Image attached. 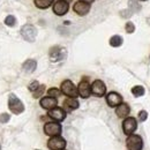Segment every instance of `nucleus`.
<instances>
[{
	"instance_id": "nucleus-2",
	"label": "nucleus",
	"mask_w": 150,
	"mask_h": 150,
	"mask_svg": "<svg viewBox=\"0 0 150 150\" xmlns=\"http://www.w3.org/2000/svg\"><path fill=\"white\" fill-rule=\"evenodd\" d=\"M61 93L66 95V96H68L69 98H76L79 96L77 88L75 87V84L71 80H65L61 83Z\"/></svg>"
},
{
	"instance_id": "nucleus-25",
	"label": "nucleus",
	"mask_w": 150,
	"mask_h": 150,
	"mask_svg": "<svg viewBox=\"0 0 150 150\" xmlns=\"http://www.w3.org/2000/svg\"><path fill=\"white\" fill-rule=\"evenodd\" d=\"M147 118H148V112L147 111H144V110H142V111H140L139 112V120L140 121H146L147 120Z\"/></svg>"
},
{
	"instance_id": "nucleus-1",
	"label": "nucleus",
	"mask_w": 150,
	"mask_h": 150,
	"mask_svg": "<svg viewBox=\"0 0 150 150\" xmlns=\"http://www.w3.org/2000/svg\"><path fill=\"white\" fill-rule=\"evenodd\" d=\"M8 108L14 114H20L24 111V105L23 103L18 98V96L14 94L9 95L8 98Z\"/></svg>"
},
{
	"instance_id": "nucleus-26",
	"label": "nucleus",
	"mask_w": 150,
	"mask_h": 150,
	"mask_svg": "<svg viewBox=\"0 0 150 150\" xmlns=\"http://www.w3.org/2000/svg\"><path fill=\"white\" fill-rule=\"evenodd\" d=\"M126 31H127L128 34H133V33L135 31V25H134V23H132V22H127V23H126Z\"/></svg>"
},
{
	"instance_id": "nucleus-8",
	"label": "nucleus",
	"mask_w": 150,
	"mask_h": 150,
	"mask_svg": "<svg viewBox=\"0 0 150 150\" xmlns=\"http://www.w3.org/2000/svg\"><path fill=\"white\" fill-rule=\"evenodd\" d=\"M44 133L49 136H58L61 134V126L58 122H47L44 126Z\"/></svg>"
},
{
	"instance_id": "nucleus-32",
	"label": "nucleus",
	"mask_w": 150,
	"mask_h": 150,
	"mask_svg": "<svg viewBox=\"0 0 150 150\" xmlns=\"http://www.w3.org/2000/svg\"><path fill=\"white\" fill-rule=\"evenodd\" d=\"M0 150H1V147H0Z\"/></svg>"
},
{
	"instance_id": "nucleus-4",
	"label": "nucleus",
	"mask_w": 150,
	"mask_h": 150,
	"mask_svg": "<svg viewBox=\"0 0 150 150\" xmlns=\"http://www.w3.org/2000/svg\"><path fill=\"white\" fill-rule=\"evenodd\" d=\"M126 144H127L128 150H142L143 148L142 137L140 135H135V134L128 135V137L126 140Z\"/></svg>"
},
{
	"instance_id": "nucleus-30",
	"label": "nucleus",
	"mask_w": 150,
	"mask_h": 150,
	"mask_svg": "<svg viewBox=\"0 0 150 150\" xmlns=\"http://www.w3.org/2000/svg\"><path fill=\"white\" fill-rule=\"evenodd\" d=\"M62 1H65V2H67V4H68V2H71L72 0H62Z\"/></svg>"
},
{
	"instance_id": "nucleus-27",
	"label": "nucleus",
	"mask_w": 150,
	"mask_h": 150,
	"mask_svg": "<svg viewBox=\"0 0 150 150\" xmlns=\"http://www.w3.org/2000/svg\"><path fill=\"white\" fill-rule=\"evenodd\" d=\"M9 119H11L9 114H7V113H2V114H0V122H1V124L8 122V121H9Z\"/></svg>"
},
{
	"instance_id": "nucleus-11",
	"label": "nucleus",
	"mask_w": 150,
	"mask_h": 150,
	"mask_svg": "<svg viewBox=\"0 0 150 150\" xmlns=\"http://www.w3.org/2000/svg\"><path fill=\"white\" fill-rule=\"evenodd\" d=\"M69 9V5L62 0H58L53 5V13L58 16H62L65 15Z\"/></svg>"
},
{
	"instance_id": "nucleus-6",
	"label": "nucleus",
	"mask_w": 150,
	"mask_h": 150,
	"mask_svg": "<svg viewBox=\"0 0 150 150\" xmlns=\"http://www.w3.org/2000/svg\"><path fill=\"white\" fill-rule=\"evenodd\" d=\"M137 128V121L135 118L133 117H128L124 120L122 122V129H124V133L126 135H132L134 132L136 131Z\"/></svg>"
},
{
	"instance_id": "nucleus-13",
	"label": "nucleus",
	"mask_w": 150,
	"mask_h": 150,
	"mask_svg": "<svg viewBox=\"0 0 150 150\" xmlns=\"http://www.w3.org/2000/svg\"><path fill=\"white\" fill-rule=\"evenodd\" d=\"M73 9H74V12L77 15L84 16V15H87L89 13L90 5L89 4H86V2H82V1H77L74 6H73Z\"/></svg>"
},
{
	"instance_id": "nucleus-22",
	"label": "nucleus",
	"mask_w": 150,
	"mask_h": 150,
	"mask_svg": "<svg viewBox=\"0 0 150 150\" xmlns=\"http://www.w3.org/2000/svg\"><path fill=\"white\" fill-rule=\"evenodd\" d=\"M5 24H7L8 27H14L16 24V19L13 16V15H8L6 19H5Z\"/></svg>"
},
{
	"instance_id": "nucleus-10",
	"label": "nucleus",
	"mask_w": 150,
	"mask_h": 150,
	"mask_svg": "<svg viewBox=\"0 0 150 150\" xmlns=\"http://www.w3.org/2000/svg\"><path fill=\"white\" fill-rule=\"evenodd\" d=\"M90 87H91V94H94L97 97H102L106 93V87L104 82L100 80H95Z\"/></svg>"
},
{
	"instance_id": "nucleus-21",
	"label": "nucleus",
	"mask_w": 150,
	"mask_h": 150,
	"mask_svg": "<svg viewBox=\"0 0 150 150\" xmlns=\"http://www.w3.org/2000/svg\"><path fill=\"white\" fill-rule=\"evenodd\" d=\"M144 93H146V90H144V88L142 86H135L132 89V94L134 95L135 97H141V96L144 95Z\"/></svg>"
},
{
	"instance_id": "nucleus-19",
	"label": "nucleus",
	"mask_w": 150,
	"mask_h": 150,
	"mask_svg": "<svg viewBox=\"0 0 150 150\" xmlns=\"http://www.w3.org/2000/svg\"><path fill=\"white\" fill-rule=\"evenodd\" d=\"M53 2H54V0H35L36 7L40 8V9H46V8H49Z\"/></svg>"
},
{
	"instance_id": "nucleus-9",
	"label": "nucleus",
	"mask_w": 150,
	"mask_h": 150,
	"mask_svg": "<svg viewBox=\"0 0 150 150\" xmlns=\"http://www.w3.org/2000/svg\"><path fill=\"white\" fill-rule=\"evenodd\" d=\"M77 93L82 98H88L91 95V87L89 84V81L87 79H83L77 87Z\"/></svg>"
},
{
	"instance_id": "nucleus-29",
	"label": "nucleus",
	"mask_w": 150,
	"mask_h": 150,
	"mask_svg": "<svg viewBox=\"0 0 150 150\" xmlns=\"http://www.w3.org/2000/svg\"><path fill=\"white\" fill-rule=\"evenodd\" d=\"M80 1H82V2H86V4H91V2H94L95 0H80Z\"/></svg>"
},
{
	"instance_id": "nucleus-7",
	"label": "nucleus",
	"mask_w": 150,
	"mask_h": 150,
	"mask_svg": "<svg viewBox=\"0 0 150 150\" xmlns=\"http://www.w3.org/2000/svg\"><path fill=\"white\" fill-rule=\"evenodd\" d=\"M65 58H66V50H65L64 47L53 46V47L50 50V59H51V61L57 62V61L64 60Z\"/></svg>"
},
{
	"instance_id": "nucleus-5",
	"label": "nucleus",
	"mask_w": 150,
	"mask_h": 150,
	"mask_svg": "<svg viewBox=\"0 0 150 150\" xmlns=\"http://www.w3.org/2000/svg\"><path fill=\"white\" fill-rule=\"evenodd\" d=\"M47 147L51 150H64L66 147V140L62 139L60 135L52 136L47 142Z\"/></svg>"
},
{
	"instance_id": "nucleus-14",
	"label": "nucleus",
	"mask_w": 150,
	"mask_h": 150,
	"mask_svg": "<svg viewBox=\"0 0 150 150\" xmlns=\"http://www.w3.org/2000/svg\"><path fill=\"white\" fill-rule=\"evenodd\" d=\"M39 104L45 110H52V109L57 108L58 100H57V98H53V97H50L49 96V97H43L40 99V103Z\"/></svg>"
},
{
	"instance_id": "nucleus-23",
	"label": "nucleus",
	"mask_w": 150,
	"mask_h": 150,
	"mask_svg": "<svg viewBox=\"0 0 150 150\" xmlns=\"http://www.w3.org/2000/svg\"><path fill=\"white\" fill-rule=\"evenodd\" d=\"M44 91H45V86H44V84H42V86H39L37 89L34 91V97H35V98L40 97L42 95L44 94Z\"/></svg>"
},
{
	"instance_id": "nucleus-31",
	"label": "nucleus",
	"mask_w": 150,
	"mask_h": 150,
	"mask_svg": "<svg viewBox=\"0 0 150 150\" xmlns=\"http://www.w3.org/2000/svg\"><path fill=\"white\" fill-rule=\"evenodd\" d=\"M141 1H147V0H141Z\"/></svg>"
},
{
	"instance_id": "nucleus-15",
	"label": "nucleus",
	"mask_w": 150,
	"mask_h": 150,
	"mask_svg": "<svg viewBox=\"0 0 150 150\" xmlns=\"http://www.w3.org/2000/svg\"><path fill=\"white\" fill-rule=\"evenodd\" d=\"M49 117L56 121H62L66 118V112L61 108H54L49 111Z\"/></svg>"
},
{
	"instance_id": "nucleus-12",
	"label": "nucleus",
	"mask_w": 150,
	"mask_h": 150,
	"mask_svg": "<svg viewBox=\"0 0 150 150\" xmlns=\"http://www.w3.org/2000/svg\"><path fill=\"white\" fill-rule=\"evenodd\" d=\"M106 103L111 108H117L118 105H120L122 103V97L118 93H114V91L109 93L106 95Z\"/></svg>"
},
{
	"instance_id": "nucleus-17",
	"label": "nucleus",
	"mask_w": 150,
	"mask_h": 150,
	"mask_svg": "<svg viewBox=\"0 0 150 150\" xmlns=\"http://www.w3.org/2000/svg\"><path fill=\"white\" fill-rule=\"evenodd\" d=\"M22 68H23V71L27 72V73H33V72H35L36 68H37V62H36V60H34V59H28V60L24 61V64L22 65Z\"/></svg>"
},
{
	"instance_id": "nucleus-16",
	"label": "nucleus",
	"mask_w": 150,
	"mask_h": 150,
	"mask_svg": "<svg viewBox=\"0 0 150 150\" xmlns=\"http://www.w3.org/2000/svg\"><path fill=\"white\" fill-rule=\"evenodd\" d=\"M129 112H131V109H129L128 104H126V103H121V104L118 105L117 109H115V114H117L119 118H126V117L129 114Z\"/></svg>"
},
{
	"instance_id": "nucleus-20",
	"label": "nucleus",
	"mask_w": 150,
	"mask_h": 150,
	"mask_svg": "<svg viewBox=\"0 0 150 150\" xmlns=\"http://www.w3.org/2000/svg\"><path fill=\"white\" fill-rule=\"evenodd\" d=\"M122 37L119 36V35H114L110 38V45L113 46V47H119L121 44H122Z\"/></svg>"
},
{
	"instance_id": "nucleus-18",
	"label": "nucleus",
	"mask_w": 150,
	"mask_h": 150,
	"mask_svg": "<svg viewBox=\"0 0 150 150\" xmlns=\"http://www.w3.org/2000/svg\"><path fill=\"white\" fill-rule=\"evenodd\" d=\"M79 100L76 98H67L65 102H64V108L67 109L68 111H73L76 110L79 108Z\"/></svg>"
},
{
	"instance_id": "nucleus-3",
	"label": "nucleus",
	"mask_w": 150,
	"mask_h": 150,
	"mask_svg": "<svg viewBox=\"0 0 150 150\" xmlns=\"http://www.w3.org/2000/svg\"><path fill=\"white\" fill-rule=\"evenodd\" d=\"M21 35L27 42H35L36 36H37V29L33 24H24L21 28Z\"/></svg>"
},
{
	"instance_id": "nucleus-28",
	"label": "nucleus",
	"mask_w": 150,
	"mask_h": 150,
	"mask_svg": "<svg viewBox=\"0 0 150 150\" xmlns=\"http://www.w3.org/2000/svg\"><path fill=\"white\" fill-rule=\"evenodd\" d=\"M38 87H39V83H38L37 81H34V82H31V83L29 84V87H28V88H29V90H30V91H33V93H34Z\"/></svg>"
},
{
	"instance_id": "nucleus-24",
	"label": "nucleus",
	"mask_w": 150,
	"mask_h": 150,
	"mask_svg": "<svg viewBox=\"0 0 150 150\" xmlns=\"http://www.w3.org/2000/svg\"><path fill=\"white\" fill-rule=\"evenodd\" d=\"M47 94H49V96H50V97L57 98V97H59V96H60L61 91H60L59 89H57V88H51V89H49Z\"/></svg>"
}]
</instances>
